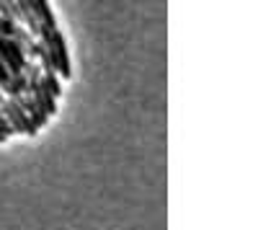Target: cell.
I'll list each match as a JSON object with an SVG mask.
<instances>
[{"label": "cell", "instance_id": "3", "mask_svg": "<svg viewBox=\"0 0 258 230\" xmlns=\"http://www.w3.org/2000/svg\"><path fill=\"white\" fill-rule=\"evenodd\" d=\"M16 8H18V16H21V24H24V29L39 39L41 36V26H39V18L34 13V0H16Z\"/></svg>", "mask_w": 258, "mask_h": 230}, {"label": "cell", "instance_id": "9", "mask_svg": "<svg viewBox=\"0 0 258 230\" xmlns=\"http://www.w3.org/2000/svg\"><path fill=\"white\" fill-rule=\"evenodd\" d=\"M0 135H3V137H11V135H13L11 124L6 122V117H3V114H0Z\"/></svg>", "mask_w": 258, "mask_h": 230}, {"label": "cell", "instance_id": "7", "mask_svg": "<svg viewBox=\"0 0 258 230\" xmlns=\"http://www.w3.org/2000/svg\"><path fill=\"white\" fill-rule=\"evenodd\" d=\"M44 78H41V83H44V88L54 96V98H59V93H62V86H59V78H57V73H41Z\"/></svg>", "mask_w": 258, "mask_h": 230}, {"label": "cell", "instance_id": "6", "mask_svg": "<svg viewBox=\"0 0 258 230\" xmlns=\"http://www.w3.org/2000/svg\"><path fill=\"white\" fill-rule=\"evenodd\" d=\"M47 122H49V117H47L44 111H34V114H29V130H26V135L34 137L41 127H47Z\"/></svg>", "mask_w": 258, "mask_h": 230}, {"label": "cell", "instance_id": "2", "mask_svg": "<svg viewBox=\"0 0 258 230\" xmlns=\"http://www.w3.org/2000/svg\"><path fill=\"white\" fill-rule=\"evenodd\" d=\"M0 60H3V65L8 68L11 75H21V73H24V68H26V62H29L24 47H21L18 41L3 39V36H0Z\"/></svg>", "mask_w": 258, "mask_h": 230}, {"label": "cell", "instance_id": "1", "mask_svg": "<svg viewBox=\"0 0 258 230\" xmlns=\"http://www.w3.org/2000/svg\"><path fill=\"white\" fill-rule=\"evenodd\" d=\"M39 41H44L49 54H52V62H54V73L62 75L64 80L73 78V68H70V52H68V41L59 31H44L41 29V36Z\"/></svg>", "mask_w": 258, "mask_h": 230}, {"label": "cell", "instance_id": "5", "mask_svg": "<svg viewBox=\"0 0 258 230\" xmlns=\"http://www.w3.org/2000/svg\"><path fill=\"white\" fill-rule=\"evenodd\" d=\"M41 78H44V75H41ZM31 98H34V103H36V109L44 111L47 117H54V114H57V98L44 88V83H41V86L31 93Z\"/></svg>", "mask_w": 258, "mask_h": 230}, {"label": "cell", "instance_id": "10", "mask_svg": "<svg viewBox=\"0 0 258 230\" xmlns=\"http://www.w3.org/2000/svg\"><path fill=\"white\" fill-rule=\"evenodd\" d=\"M6 140H8V137H3V135H0V142H6Z\"/></svg>", "mask_w": 258, "mask_h": 230}, {"label": "cell", "instance_id": "8", "mask_svg": "<svg viewBox=\"0 0 258 230\" xmlns=\"http://www.w3.org/2000/svg\"><path fill=\"white\" fill-rule=\"evenodd\" d=\"M8 83H11V73H8V68L3 65V60H0V93L8 88Z\"/></svg>", "mask_w": 258, "mask_h": 230}, {"label": "cell", "instance_id": "4", "mask_svg": "<svg viewBox=\"0 0 258 230\" xmlns=\"http://www.w3.org/2000/svg\"><path fill=\"white\" fill-rule=\"evenodd\" d=\"M34 13L39 18V26L44 31H57V18H54L49 0H34Z\"/></svg>", "mask_w": 258, "mask_h": 230}]
</instances>
